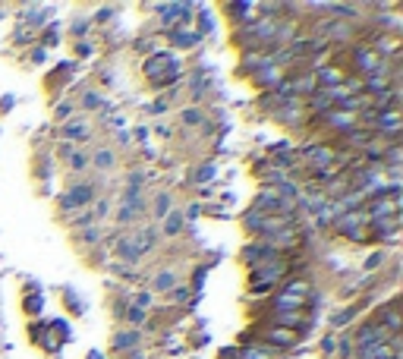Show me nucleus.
<instances>
[{
	"mask_svg": "<svg viewBox=\"0 0 403 359\" xmlns=\"http://www.w3.org/2000/svg\"><path fill=\"white\" fill-rule=\"evenodd\" d=\"M139 343V331H120L114 337V350H133Z\"/></svg>",
	"mask_w": 403,
	"mask_h": 359,
	"instance_id": "nucleus-13",
	"label": "nucleus"
},
{
	"mask_svg": "<svg viewBox=\"0 0 403 359\" xmlns=\"http://www.w3.org/2000/svg\"><path fill=\"white\" fill-rule=\"evenodd\" d=\"M375 265H381V252H378V255H372V259L365 262V268H375Z\"/></svg>",
	"mask_w": 403,
	"mask_h": 359,
	"instance_id": "nucleus-33",
	"label": "nucleus"
},
{
	"mask_svg": "<svg viewBox=\"0 0 403 359\" xmlns=\"http://www.w3.org/2000/svg\"><path fill=\"white\" fill-rule=\"evenodd\" d=\"M142 211V205H123L120 208V221H133V215Z\"/></svg>",
	"mask_w": 403,
	"mask_h": 359,
	"instance_id": "nucleus-21",
	"label": "nucleus"
},
{
	"mask_svg": "<svg viewBox=\"0 0 403 359\" xmlns=\"http://www.w3.org/2000/svg\"><path fill=\"white\" fill-rule=\"evenodd\" d=\"M70 167H72V171H85V155H72Z\"/></svg>",
	"mask_w": 403,
	"mask_h": 359,
	"instance_id": "nucleus-24",
	"label": "nucleus"
},
{
	"mask_svg": "<svg viewBox=\"0 0 403 359\" xmlns=\"http://www.w3.org/2000/svg\"><path fill=\"white\" fill-rule=\"evenodd\" d=\"M318 79H321V82H340V73H334V70H318Z\"/></svg>",
	"mask_w": 403,
	"mask_h": 359,
	"instance_id": "nucleus-22",
	"label": "nucleus"
},
{
	"mask_svg": "<svg viewBox=\"0 0 403 359\" xmlns=\"http://www.w3.org/2000/svg\"><path fill=\"white\" fill-rule=\"evenodd\" d=\"M303 158L309 161L312 167H331L334 151H331V149H325V145H309V149L303 151Z\"/></svg>",
	"mask_w": 403,
	"mask_h": 359,
	"instance_id": "nucleus-5",
	"label": "nucleus"
},
{
	"mask_svg": "<svg viewBox=\"0 0 403 359\" xmlns=\"http://www.w3.org/2000/svg\"><path fill=\"white\" fill-rule=\"evenodd\" d=\"M365 221H369L365 215H343L337 227H340L343 237H356V240H362V227H365Z\"/></svg>",
	"mask_w": 403,
	"mask_h": 359,
	"instance_id": "nucleus-4",
	"label": "nucleus"
},
{
	"mask_svg": "<svg viewBox=\"0 0 403 359\" xmlns=\"http://www.w3.org/2000/svg\"><path fill=\"white\" fill-rule=\"evenodd\" d=\"M26 309L32 312V315H35V312H41V296H38V293H35V296H28V299H26Z\"/></svg>",
	"mask_w": 403,
	"mask_h": 359,
	"instance_id": "nucleus-23",
	"label": "nucleus"
},
{
	"mask_svg": "<svg viewBox=\"0 0 403 359\" xmlns=\"http://www.w3.org/2000/svg\"><path fill=\"white\" fill-rule=\"evenodd\" d=\"M151 303V293H139V299H136V306L139 309H145V306Z\"/></svg>",
	"mask_w": 403,
	"mask_h": 359,
	"instance_id": "nucleus-28",
	"label": "nucleus"
},
{
	"mask_svg": "<svg viewBox=\"0 0 403 359\" xmlns=\"http://www.w3.org/2000/svg\"><path fill=\"white\" fill-rule=\"evenodd\" d=\"M240 359H268V353L262 347H246V350H240Z\"/></svg>",
	"mask_w": 403,
	"mask_h": 359,
	"instance_id": "nucleus-19",
	"label": "nucleus"
},
{
	"mask_svg": "<svg viewBox=\"0 0 403 359\" xmlns=\"http://www.w3.org/2000/svg\"><path fill=\"white\" fill-rule=\"evenodd\" d=\"M268 343H277V347H290L293 341H296V334L287 331V328H271V331L265 334Z\"/></svg>",
	"mask_w": 403,
	"mask_h": 359,
	"instance_id": "nucleus-10",
	"label": "nucleus"
},
{
	"mask_svg": "<svg viewBox=\"0 0 403 359\" xmlns=\"http://www.w3.org/2000/svg\"><path fill=\"white\" fill-rule=\"evenodd\" d=\"M63 136H67V139H85V136H89V123H85V120L67 123V127H63Z\"/></svg>",
	"mask_w": 403,
	"mask_h": 359,
	"instance_id": "nucleus-14",
	"label": "nucleus"
},
{
	"mask_svg": "<svg viewBox=\"0 0 403 359\" xmlns=\"http://www.w3.org/2000/svg\"><path fill=\"white\" fill-rule=\"evenodd\" d=\"M95 167H101V171H111V167H114V151L111 149H101L98 155H95Z\"/></svg>",
	"mask_w": 403,
	"mask_h": 359,
	"instance_id": "nucleus-16",
	"label": "nucleus"
},
{
	"mask_svg": "<svg viewBox=\"0 0 403 359\" xmlns=\"http://www.w3.org/2000/svg\"><path fill=\"white\" fill-rule=\"evenodd\" d=\"M321 350H325V353H334V350H337V341H334V337H325V341H321Z\"/></svg>",
	"mask_w": 403,
	"mask_h": 359,
	"instance_id": "nucleus-26",
	"label": "nucleus"
},
{
	"mask_svg": "<svg viewBox=\"0 0 403 359\" xmlns=\"http://www.w3.org/2000/svg\"><path fill=\"white\" fill-rule=\"evenodd\" d=\"M145 73H149V79H155L158 85H167L177 79L180 60L173 54H151L149 60H145Z\"/></svg>",
	"mask_w": 403,
	"mask_h": 359,
	"instance_id": "nucleus-1",
	"label": "nucleus"
},
{
	"mask_svg": "<svg viewBox=\"0 0 403 359\" xmlns=\"http://www.w3.org/2000/svg\"><path fill=\"white\" fill-rule=\"evenodd\" d=\"M183 224H186L183 211H171V215H167V224H164V233L167 237H177V233L183 230Z\"/></svg>",
	"mask_w": 403,
	"mask_h": 359,
	"instance_id": "nucleus-11",
	"label": "nucleus"
},
{
	"mask_svg": "<svg viewBox=\"0 0 403 359\" xmlns=\"http://www.w3.org/2000/svg\"><path fill=\"white\" fill-rule=\"evenodd\" d=\"M381 334H385V331L378 328V321H369V325H362L356 331V343H359V347H365V343H372V341H381Z\"/></svg>",
	"mask_w": 403,
	"mask_h": 359,
	"instance_id": "nucleus-9",
	"label": "nucleus"
},
{
	"mask_svg": "<svg viewBox=\"0 0 403 359\" xmlns=\"http://www.w3.org/2000/svg\"><path fill=\"white\" fill-rule=\"evenodd\" d=\"M92 221H95V215H89V211H85V215L76 218V227H85V224H92Z\"/></svg>",
	"mask_w": 403,
	"mask_h": 359,
	"instance_id": "nucleus-30",
	"label": "nucleus"
},
{
	"mask_svg": "<svg viewBox=\"0 0 403 359\" xmlns=\"http://www.w3.org/2000/svg\"><path fill=\"white\" fill-rule=\"evenodd\" d=\"M284 271H287V262L277 259V252H271V255H265V259H259L252 265V277L255 281H262V284H274Z\"/></svg>",
	"mask_w": 403,
	"mask_h": 359,
	"instance_id": "nucleus-2",
	"label": "nucleus"
},
{
	"mask_svg": "<svg viewBox=\"0 0 403 359\" xmlns=\"http://www.w3.org/2000/svg\"><path fill=\"white\" fill-rule=\"evenodd\" d=\"M167 205H171V195L161 193V195H158V205H155V215H158V218H167Z\"/></svg>",
	"mask_w": 403,
	"mask_h": 359,
	"instance_id": "nucleus-20",
	"label": "nucleus"
},
{
	"mask_svg": "<svg viewBox=\"0 0 403 359\" xmlns=\"http://www.w3.org/2000/svg\"><path fill=\"white\" fill-rule=\"evenodd\" d=\"M82 105H85V107H98V95H85Z\"/></svg>",
	"mask_w": 403,
	"mask_h": 359,
	"instance_id": "nucleus-31",
	"label": "nucleus"
},
{
	"mask_svg": "<svg viewBox=\"0 0 403 359\" xmlns=\"http://www.w3.org/2000/svg\"><path fill=\"white\" fill-rule=\"evenodd\" d=\"M195 41H202L199 32H173V45H180V48H193Z\"/></svg>",
	"mask_w": 403,
	"mask_h": 359,
	"instance_id": "nucleus-15",
	"label": "nucleus"
},
{
	"mask_svg": "<svg viewBox=\"0 0 403 359\" xmlns=\"http://www.w3.org/2000/svg\"><path fill=\"white\" fill-rule=\"evenodd\" d=\"M173 284H177V277L167 271V274H161L158 281H155V290H161V293H164V290H173Z\"/></svg>",
	"mask_w": 403,
	"mask_h": 359,
	"instance_id": "nucleus-17",
	"label": "nucleus"
},
{
	"mask_svg": "<svg viewBox=\"0 0 403 359\" xmlns=\"http://www.w3.org/2000/svg\"><path fill=\"white\" fill-rule=\"evenodd\" d=\"M299 318H303V309H284V312L271 315V321H274V325H281V328H287V331L299 325Z\"/></svg>",
	"mask_w": 403,
	"mask_h": 359,
	"instance_id": "nucleus-8",
	"label": "nucleus"
},
{
	"mask_svg": "<svg viewBox=\"0 0 403 359\" xmlns=\"http://www.w3.org/2000/svg\"><path fill=\"white\" fill-rule=\"evenodd\" d=\"M211 177H215V167H211V164H205L202 171H199V180H211Z\"/></svg>",
	"mask_w": 403,
	"mask_h": 359,
	"instance_id": "nucleus-27",
	"label": "nucleus"
},
{
	"mask_svg": "<svg viewBox=\"0 0 403 359\" xmlns=\"http://www.w3.org/2000/svg\"><path fill=\"white\" fill-rule=\"evenodd\" d=\"M183 120H186V123H199L202 114H199V111H186V114H183Z\"/></svg>",
	"mask_w": 403,
	"mask_h": 359,
	"instance_id": "nucleus-29",
	"label": "nucleus"
},
{
	"mask_svg": "<svg viewBox=\"0 0 403 359\" xmlns=\"http://www.w3.org/2000/svg\"><path fill=\"white\" fill-rule=\"evenodd\" d=\"M186 293H189L186 287H180V290L173 287V290H171V299H173V303H186Z\"/></svg>",
	"mask_w": 403,
	"mask_h": 359,
	"instance_id": "nucleus-25",
	"label": "nucleus"
},
{
	"mask_svg": "<svg viewBox=\"0 0 403 359\" xmlns=\"http://www.w3.org/2000/svg\"><path fill=\"white\" fill-rule=\"evenodd\" d=\"M127 321H129V325H142V321H145V309L129 306V309H127Z\"/></svg>",
	"mask_w": 403,
	"mask_h": 359,
	"instance_id": "nucleus-18",
	"label": "nucleus"
},
{
	"mask_svg": "<svg viewBox=\"0 0 403 359\" xmlns=\"http://www.w3.org/2000/svg\"><path fill=\"white\" fill-rule=\"evenodd\" d=\"M89 202H92V186H85V183L82 186H72L70 193L60 199L63 208H76V205H89Z\"/></svg>",
	"mask_w": 403,
	"mask_h": 359,
	"instance_id": "nucleus-6",
	"label": "nucleus"
},
{
	"mask_svg": "<svg viewBox=\"0 0 403 359\" xmlns=\"http://www.w3.org/2000/svg\"><path fill=\"white\" fill-rule=\"evenodd\" d=\"M117 252H120L123 259L136 262L139 255H142V249H139V240H120V246H117Z\"/></svg>",
	"mask_w": 403,
	"mask_h": 359,
	"instance_id": "nucleus-12",
	"label": "nucleus"
},
{
	"mask_svg": "<svg viewBox=\"0 0 403 359\" xmlns=\"http://www.w3.org/2000/svg\"><path fill=\"white\" fill-rule=\"evenodd\" d=\"M221 359H240V350H221Z\"/></svg>",
	"mask_w": 403,
	"mask_h": 359,
	"instance_id": "nucleus-32",
	"label": "nucleus"
},
{
	"mask_svg": "<svg viewBox=\"0 0 403 359\" xmlns=\"http://www.w3.org/2000/svg\"><path fill=\"white\" fill-rule=\"evenodd\" d=\"M325 123L331 129H347V127H353V123H356V114H350V111H331V114H325Z\"/></svg>",
	"mask_w": 403,
	"mask_h": 359,
	"instance_id": "nucleus-7",
	"label": "nucleus"
},
{
	"mask_svg": "<svg viewBox=\"0 0 403 359\" xmlns=\"http://www.w3.org/2000/svg\"><path fill=\"white\" fill-rule=\"evenodd\" d=\"M359 359H397V356H394V343L372 341L365 347H359Z\"/></svg>",
	"mask_w": 403,
	"mask_h": 359,
	"instance_id": "nucleus-3",
	"label": "nucleus"
},
{
	"mask_svg": "<svg viewBox=\"0 0 403 359\" xmlns=\"http://www.w3.org/2000/svg\"><path fill=\"white\" fill-rule=\"evenodd\" d=\"M89 359H104V356H101V353H98V350H95V353H89Z\"/></svg>",
	"mask_w": 403,
	"mask_h": 359,
	"instance_id": "nucleus-34",
	"label": "nucleus"
}]
</instances>
